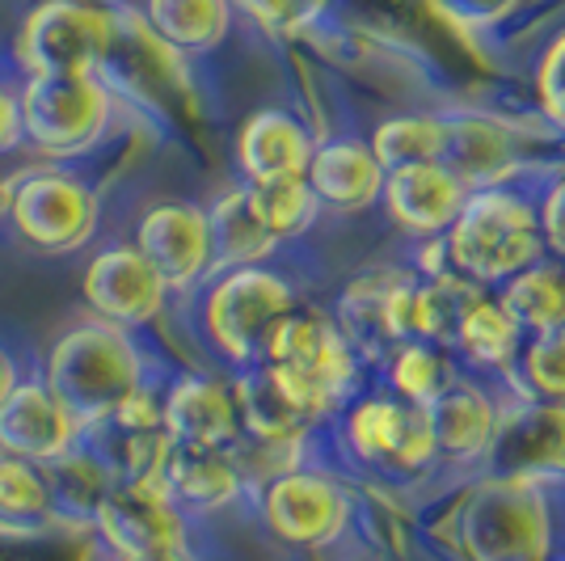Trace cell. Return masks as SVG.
<instances>
[{
	"mask_svg": "<svg viewBox=\"0 0 565 561\" xmlns=\"http://www.w3.org/2000/svg\"><path fill=\"white\" fill-rule=\"evenodd\" d=\"M444 245L456 275L472 283H507L523 266L544 257L536 203L498 187L469 190Z\"/></svg>",
	"mask_w": 565,
	"mask_h": 561,
	"instance_id": "6da1fadb",
	"label": "cell"
},
{
	"mask_svg": "<svg viewBox=\"0 0 565 561\" xmlns=\"http://www.w3.org/2000/svg\"><path fill=\"white\" fill-rule=\"evenodd\" d=\"M47 389L81 419V426H89L131 393H140V354L131 338L110 321L81 326L55 342Z\"/></svg>",
	"mask_w": 565,
	"mask_h": 561,
	"instance_id": "7a4b0ae2",
	"label": "cell"
},
{
	"mask_svg": "<svg viewBox=\"0 0 565 561\" xmlns=\"http://www.w3.org/2000/svg\"><path fill=\"white\" fill-rule=\"evenodd\" d=\"M262 363L317 419L333 410L338 401L351 398L354 389V347L338 329V321H330L326 313H312V308L308 313L291 308L282 317L266 342Z\"/></svg>",
	"mask_w": 565,
	"mask_h": 561,
	"instance_id": "3957f363",
	"label": "cell"
},
{
	"mask_svg": "<svg viewBox=\"0 0 565 561\" xmlns=\"http://www.w3.org/2000/svg\"><path fill=\"white\" fill-rule=\"evenodd\" d=\"M296 308L291 283L266 266H233L207 296V334L220 351L254 368L282 317Z\"/></svg>",
	"mask_w": 565,
	"mask_h": 561,
	"instance_id": "277c9868",
	"label": "cell"
},
{
	"mask_svg": "<svg viewBox=\"0 0 565 561\" xmlns=\"http://www.w3.org/2000/svg\"><path fill=\"white\" fill-rule=\"evenodd\" d=\"M460 540L472 561H544L548 519L527 477L481 486L460 515Z\"/></svg>",
	"mask_w": 565,
	"mask_h": 561,
	"instance_id": "5b68a950",
	"label": "cell"
},
{
	"mask_svg": "<svg viewBox=\"0 0 565 561\" xmlns=\"http://www.w3.org/2000/svg\"><path fill=\"white\" fill-rule=\"evenodd\" d=\"M18 110H22V136H30L34 148L51 157H68L102 136L110 97L94 72H55L25 81Z\"/></svg>",
	"mask_w": 565,
	"mask_h": 561,
	"instance_id": "8992f818",
	"label": "cell"
},
{
	"mask_svg": "<svg viewBox=\"0 0 565 561\" xmlns=\"http://www.w3.org/2000/svg\"><path fill=\"white\" fill-rule=\"evenodd\" d=\"M115 47V22L85 0H47L22 30V64L30 76L94 72Z\"/></svg>",
	"mask_w": 565,
	"mask_h": 561,
	"instance_id": "52a82bcc",
	"label": "cell"
},
{
	"mask_svg": "<svg viewBox=\"0 0 565 561\" xmlns=\"http://www.w3.org/2000/svg\"><path fill=\"white\" fill-rule=\"evenodd\" d=\"M347 444L359 461L367 465H388L397 473H418L439 452L426 422V405L397 398V393H376L363 398L347 419Z\"/></svg>",
	"mask_w": 565,
	"mask_h": 561,
	"instance_id": "ba28073f",
	"label": "cell"
},
{
	"mask_svg": "<svg viewBox=\"0 0 565 561\" xmlns=\"http://www.w3.org/2000/svg\"><path fill=\"white\" fill-rule=\"evenodd\" d=\"M9 211H13L18 233L30 245H39L47 254H68L89 241L97 208L89 187L68 173H25L13 187Z\"/></svg>",
	"mask_w": 565,
	"mask_h": 561,
	"instance_id": "9c48e42d",
	"label": "cell"
},
{
	"mask_svg": "<svg viewBox=\"0 0 565 561\" xmlns=\"http://www.w3.org/2000/svg\"><path fill=\"white\" fill-rule=\"evenodd\" d=\"M94 523L102 528V537L110 540V549H118L122 558L182 549V511L157 477L115 481L102 498Z\"/></svg>",
	"mask_w": 565,
	"mask_h": 561,
	"instance_id": "30bf717a",
	"label": "cell"
},
{
	"mask_svg": "<svg viewBox=\"0 0 565 561\" xmlns=\"http://www.w3.org/2000/svg\"><path fill=\"white\" fill-rule=\"evenodd\" d=\"M262 511H266V523L275 528V537L312 549V544H330L347 528L351 498L342 486H333L330 477L296 468V473H279L266 486Z\"/></svg>",
	"mask_w": 565,
	"mask_h": 561,
	"instance_id": "8fae6325",
	"label": "cell"
},
{
	"mask_svg": "<svg viewBox=\"0 0 565 561\" xmlns=\"http://www.w3.org/2000/svg\"><path fill=\"white\" fill-rule=\"evenodd\" d=\"M380 194H384V208L401 233L430 241L451 229V220L460 215L465 199H469V187L444 161H423L388 169Z\"/></svg>",
	"mask_w": 565,
	"mask_h": 561,
	"instance_id": "7c38bea8",
	"label": "cell"
},
{
	"mask_svg": "<svg viewBox=\"0 0 565 561\" xmlns=\"http://www.w3.org/2000/svg\"><path fill=\"white\" fill-rule=\"evenodd\" d=\"M166 279L152 271V262L131 250H106L85 271V300L97 313V321L110 326H148L166 308Z\"/></svg>",
	"mask_w": 565,
	"mask_h": 561,
	"instance_id": "4fadbf2b",
	"label": "cell"
},
{
	"mask_svg": "<svg viewBox=\"0 0 565 561\" xmlns=\"http://www.w3.org/2000/svg\"><path fill=\"white\" fill-rule=\"evenodd\" d=\"M85 426L47 384H13V393L0 401V452L18 461H60Z\"/></svg>",
	"mask_w": 565,
	"mask_h": 561,
	"instance_id": "5bb4252c",
	"label": "cell"
},
{
	"mask_svg": "<svg viewBox=\"0 0 565 561\" xmlns=\"http://www.w3.org/2000/svg\"><path fill=\"white\" fill-rule=\"evenodd\" d=\"M136 250L152 262V271L166 279V287H190L194 279H203V271L212 266L207 211L190 208V203L152 208L140 220Z\"/></svg>",
	"mask_w": 565,
	"mask_h": 561,
	"instance_id": "9a60e30c",
	"label": "cell"
},
{
	"mask_svg": "<svg viewBox=\"0 0 565 561\" xmlns=\"http://www.w3.org/2000/svg\"><path fill=\"white\" fill-rule=\"evenodd\" d=\"M481 461H490L498 477L565 468V401H527L502 414Z\"/></svg>",
	"mask_w": 565,
	"mask_h": 561,
	"instance_id": "2e32d148",
	"label": "cell"
},
{
	"mask_svg": "<svg viewBox=\"0 0 565 561\" xmlns=\"http://www.w3.org/2000/svg\"><path fill=\"white\" fill-rule=\"evenodd\" d=\"M161 422L173 444L228 447L241 431L236 398L207 375H182L161 405Z\"/></svg>",
	"mask_w": 565,
	"mask_h": 561,
	"instance_id": "e0dca14e",
	"label": "cell"
},
{
	"mask_svg": "<svg viewBox=\"0 0 565 561\" xmlns=\"http://www.w3.org/2000/svg\"><path fill=\"white\" fill-rule=\"evenodd\" d=\"M498 419H502V410L494 405V398L469 380H451L448 389L426 405L435 452L448 461H460V465L486 456V447L498 431Z\"/></svg>",
	"mask_w": 565,
	"mask_h": 561,
	"instance_id": "ac0fdd59",
	"label": "cell"
},
{
	"mask_svg": "<svg viewBox=\"0 0 565 561\" xmlns=\"http://www.w3.org/2000/svg\"><path fill=\"white\" fill-rule=\"evenodd\" d=\"M157 481L178 507L194 511H215L233 502L241 494V468L224 447H199V444H173L169 440L166 456L157 465Z\"/></svg>",
	"mask_w": 565,
	"mask_h": 561,
	"instance_id": "d6986e66",
	"label": "cell"
},
{
	"mask_svg": "<svg viewBox=\"0 0 565 561\" xmlns=\"http://www.w3.org/2000/svg\"><path fill=\"white\" fill-rule=\"evenodd\" d=\"M317 203L333 211H363L376 203L384 190V165L372 157V148L359 140H330L312 148L305 169Z\"/></svg>",
	"mask_w": 565,
	"mask_h": 561,
	"instance_id": "ffe728a7",
	"label": "cell"
},
{
	"mask_svg": "<svg viewBox=\"0 0 565 561\" xmlns=\"http://www.w3.org/2000/svg\"><path fill=\"white\" fill-rule=\"evenodd\" d=\"M236 157L249 182L282 178V173H305L312 157V136L296 115L287 110H258L245 118L236 136Z\"/></svg>",
	"mask_w": 565,
	"mask_h": 561,
	"instance_id": "44dd1931",
	"label": "cell"
},
{
	"mask_svg": "<svg viewBox=\"0 0 565 561\" xmlns=\"http://www.w3.org/2000/svg\"><path fill=\"white\" fill-rule=\"evenodd\" d=\"M233 398H236L241 426H249L262 444H270V447L296 444L308 431V422L317 419L308 405H300V401L282 389L266 363H254L249 372L241 375Z\"/></svg>",
	"mask_w": 565,
	"mask_h": 561,
	"instance_id": "7402d4cb",
	"label": "cell"
},
{
	"mask_svg": "<svg viewBox=\"0 0 565 561\" xmlns=\"http://www.w3.org/2000/svg\"><path fill=\"white\" fill-rule=\"evenodd\" d=\"M498 300L523 326V334L565 326V262L562 257H541V262L523 266L519 275L502 283Z\"/></svg>",
	"mask_w": 565,
	"mask_h": 561,
	"instance_id": "603a6c76",
	"label": "cell"
},
{
	"mask_svg": "<svg viewBox=\"0 0 565 561\" xmlns=\"http://www.w3.org/2000/svg\"><path fill=\"white\" fill-rule=\"evenodd\" d=\"M143 13L169 51H212L233 25V0H148Z\"/></svg>",
	"mask_w": 565,
	"mask_h": 561,
	"instance_id": "cb8c5ba5",
	"label": "cell"
},
{
	"mask_svg": "<svg viewBox=\"0 0 565 561\" xmlns=\"http://www.w3.org/2000/svg\"><path fill=\"white\" fill-rule=\"evenodd\" d=\"M451 347L465 354L477 368H490V372H511L523 347V326L502 308L498 296H481L477 305L465 313V321L456 329Z\"/></svg>",
	"mask_w": 565,
	"mask_h": 561,
	"instance_id": "d4e9b609",
	"label": "cell"
},
{
	"mask_svg": "<svg viewBox=\"0 0 565 561\" xmlns=\"http://www.w3.org/2000/svg\"><path fill=\"white\" fill-rule=\"evenodd\" d=\"M207 229H212V266H228V271L254 266L279 245L258 220V211L249 203V190H228L207 211Z\"/></svg>",
	"mask_w": 565,
	"mask_h": 561,
	"instance_id": "484cf974",
	"label": "cell"
},
{
	"mask_svg": "<svg viewBox=\"0 0 565 561\" xmlns=\"http://www.w3.org/2000/svg\"><path fill=\"white\" fill-rule=\"evenodd\" d=\"M372 157L388 169L401 165H423V161H444L448 148V118L439 115H397L384 118L372 131Z\"/></svg>",
	"mask_w": 565,
	"mask_h": 561,
	"instance_id": "4316f807",
	"label": "cell"
},
{
	"mask_svg": "<svg viewBox=\"0 0 565 561\" xmlns=\"http://www.w3.org/2000/svg\"><path fill=\"white\" fill-rule=\"evenodd\" d=\"M249 203L258 211V220L266 224V233L282 241V236H300L305 229L317 224V194L308 187L305 173H282V178H262L249 182Z\"/></svg>",
	"mask_w": 565,
	"mask_h": 561,
	"instance_id": "83f0119b",
	"label": "cell"
},
{
	"mask_svg": "<svg viewBox=\"0 0 565 561\" xmlns=\"http://www.w3.org/2000/svg\"><path fill=\"white\" fill-rule=\"evenodd\" d=\"M51 519H55V502H51L47 473L0 452V528L30 532V528H47Z\"/></svg>",
	"mask_w": 565,
	"mask_h": 561,
	"instance_id": "f1b7e54d",
	"label": "cell"
},
{
	"mask_svg": "<svg viewBox=\"0 0 565 561\" xmlns=\"http://www.w3.org/2000/svg\"><path fill=\"white\" fill-rule=\"evenodd\" d=\"M456 372L451 363L439 354L435 342H423V338H409V342H397L393 347V363H388V384L393 393L414 405H430L448 389Z\"/></svg>",
	"mask_w": 565,
	"mask_h": 561,
	"instance_id": "f546056e",
	"label": "cell"
},
{
	"mask_svg": "<svg viewBox=\"0 0 565 561\" xmlns=\"http://www.w3.org/2000/svg\"><path fill=\"white\" fill-rule=\"evenodd\" d=\"M532 401H565V326L532 334L515 359Z\"/></svg>",
	"mask_w": 565,
	"mask_h": 561,
	"instance_id": "4dcf8cb0",
	"label": "cell"
},
{
	"mask_svg": "<svg viewBox=\"0 0 565 561\" xmlns=\"http://www.w3.org/2000/svg\"><path fill=\"white\" fill-rule=\"evenodd\" d=\"M536 85H541V102H544V110H548V118L565 127V34L553 39V47H548V55H544Z\"/></svg>",
	"mask_w": 565,
	"mask_h": 561,
	"instance_id": "1f68e13d",
	"label": "cell"
},
{
	"mask_svg": "<svg viewBox=\"0 0 565 561\" xmlns=\"http://www.w3.org/2000/svg\"><path fill=\"white\" fill-rule=\"evenodd\" d=\"M536 215H541L544 254H553V257H562L565 262V169L548 182L544 203L536 208Z\"/></svg>",
	"mask_w": 565,
	"mask_h": 561,
	"instance_id": "d6a6232c",
	"label": "cell"
},
{
	"mask_svg": "<svg viewBox=\"0 0 565 561\" xmlns=\"http://www.w3.org/2000/svg\"><path fill=\"white\" fill-rule=\"evenodd\" d=\"M236 9H245L262 25H287L300 18V0H236Z\"/></svg>",
	"mask_w": 565,
	"mask_h": 561,
	"instance_id": "836d02e7",
	"label": "cell"
},
{
	"mask_svg": "<svg viewBox=\"0 0 565 561\" xmlns=\"http://www.w3.org/2000/svg\"><path fill=\"white\" fill-rule=\"evenodd\" d=\"M22 140V110H18V94H9L0 85V152Z\"/></svg>",
	"mask_w": 565,
	"mask_h": 561,
	"instance_id": "e575fe53",
	"label": "cell"
},
{
	"mask_svg": "<svg viewBox=\"0 0 565 561\" xmlns=\"http://www.w3.org/2000/svg\"><path fill=\"white\" fill-rule=\"evenodd\" d=\"M13 384H18V375H13V363L0 354V401L13 393Z\"/></svg>",
	"mask_w": 565,
	"mask_h": 561,
	"instance_id": "d590c367",
	"label": "cell"
},
{
	"mask_svg": "<svg viewBox=\"0 0 565 561\" xmlns=\"http://www.w3.org/2000/svg\"><path fill=\"white\" fill-rule=\"evenodd\" d=\"M127 561H186L182 549H161V553H143V558H127Z\"/></svg>",
	"mask_w": 565,
	"mask_h": 561,
	"instance_id": "8d00e7d4",
	"label": "cell"
}]
</instances>
